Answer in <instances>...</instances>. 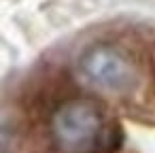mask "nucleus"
Instances as JSON below:
<instances>
[{
    "label": "nucleus",
    "mask_w": 155,
    "mask_h": 153,
    "mask_svg": "<svg viewBox=\"0 0 155 153\" xmlns=\"http://www.w3.org/2000/svg\"><path fill=\"white\" fill-rule=\"evenodd\" d=\"M81 70L89 83L110 94H127L138 83V68L134 62L110 45H96L81 58Z\"/></svg>",
    "instance_id": "obj_2"
},
{
    "label": "nucleus",
    "mask_w": 155,
    "mask_h": 153,
    "mask_svg": "<svg viewBox=\"0 0 155 153\" xmlns=\"http://www.w3.org/2000/svg\"><path fill=\"white\" fill-rule=\"evenodd\" d=\"M49 132L58 153H113L121 142L115 121L85 98L62 102L51 115Z\"/></svg>",
    "instance_id": "obj_1"
}]
</instances>
